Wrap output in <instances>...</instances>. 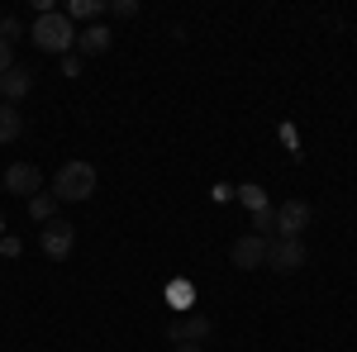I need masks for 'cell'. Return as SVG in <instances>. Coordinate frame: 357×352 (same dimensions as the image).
Returning <instances> with one entry per match:
<instances>
[{
	"label": "cell",
	"instance_id": "1",
	"mask_svg": "<svg viewBox=\"0 0 357 352\" xmlns=\"http://www.w3.org/2000/svg\"><path fill=\"white\" fill-rule=\"evenodd\" d=\"M29 43H33L38 53L67 57L72 48H77V24H72L67 15L48 10V15H38V20H33V29H29Z\"/></svg>",
	"mask_w": 357,
	"mask_h": 352
},
{
	"label": "cell",
	"instance_id": "2",
	"mask_svg": "<svg viewBox=\"0 0 357 352\" xmlns=\"http://www.w3.org/2000/svg\"><path fill=\"white\" fill-rule=\"evenodd\" d=\"M96 195V167L91 162H67L53 176V200H67V205H82Z\"/></svg>",
	"mask_w": 357,
	"mask_h": 352
},
{
	"label": "cell",
	"instance_id": "3",
	"mask_svg": "<svg viewBox=\"0 0 357 352\" xmlns=\"http://www.w3.org/2000/svg\"><path fill=\"white\" fill-rule=\"evenodd\" d=\"M38 247H43V257H53V262H67V257H72V247H77V229H72L67 219H53V224H43V234H38Z\"/></svg>",
	"mask_w": 357,
	"mask_h": 352
},
{
	"label": "cell",
	"instance_id": "4",
	"mask_svg": "<svg viewBox=\"0 0 357 352\" xmlns=\"http://www.w3.org/2000/svg\"><path fill=\"white\" fill-rule=\"evenodd\" d=\"M267 267H272L276 276L301 271L305 267V243L301 238H272V247H267Z\"/></svg>",
	"mask_w": 357,
	"mask_h": 352
},
{
	"label": "cell",
	"instance_id": "5",
	"mask_svg": "<svg viewBox=\"0 0 357 352\" xmlns=\"http://www.w3.org/2000/svg\"><path fill=\"white\" fill-rule=\"evenodd\" d=\"M267 247H272V238L243 234V238H234L229 257H234V267H238V271H257V267H267Z\"/></svg>",
	"mask_w": 357,
	"mask_h": 352
},
{
	"label": "cell",
	"instance_id": "6",
	"mask_svg": "<svg viewBox=\"0 0 357 352\" xmlns=\"http://www.w3.org/2000/svg\"><path fill=\"white\" fill-rule=\"evenodd\" d=\"M305 224H310V205H305V200L276 205V238H301Z\"/></svg>",
	"mask_w": 357,
	"mask_h": 352
},
{
	"label": "cell",
	"instance_id": "7",
	"mask_svg": "<svg viewBox=\"0 0 357 352\" xmlns=\"http://www.w3.org/2000/svg\"><path fill=\"white\" fill-rule=\"evenodd\" d=\"M5 190H15V195L33 200V195L43 190V176H38V167H33V162H15L10 171H5Z\"/></svg>",
	"mask_w": 357,
	"mask_h": 352
},
{
	"label": "cell",
	"instance_id": "8",
	"mask_svg": "<svg viewBox=\"0 0 357 352\" xmlns=\"http://www.w3.org/2000/svg\"><path fill=\"white\" fill-rule=\"evenodd\" d=\"M110 43H114V33L105 24H86L82 33H77V48H82L86 57H100V53H110Z\"/></svg>",
	"mask_w": 357,
	"mask_h": 352
},
{
	"label": "cell",
	"instance_id": "9",
	"mask_svg": "<svg viewBox=\"0 0 357 352\" xmlns=\"http://www.w3.org/2000/svg\"><path fill=\"white\" fill-rule=\"evenodd\" d=\"M210 328H215V324H210L205 314H191V319H176L167 333H172L176 343H205V338H210Z\"/></svg>",
	"mask_w": 357,
	"mask_h": 352
},
{
	"label": "cell",
	"instance_id": "10",
	"mask_svg": "<svg viewBox=\"0 0 357 352\" xmlns=\"http://www.w3.org/2000/svg\"><path fill=\"white\" fill-rule=\"evenodd\" d=\"M29 72L24 67H10V72H5V77H0V95H5V105H15V100H24L29 95Z\"/></svg>",
	"mask_w": 357,
	"mask_h": 352
},
{
	"label": "cell",
	"instance_id": "11",
	"mask_svg": "<svg viewBox=\"0 0 357 352\" xmlns=\"http://www.w3.org/2000/svg\"><path fill=\"white\" fill-rule=\"evenodd\" d=\"M29 219H33V224H53V219H57V200H53V190H38V195L29 200Z\"/></svg>",
	"mask_w": 357,
	"mask_h": 352
},
{
	"label": "cell",
	"instance_id": "12",
	"mask_svg": "<svg viewBox=\"0 0 357 352\" xmlns=\"http://www.w3.org/2000/svg\"><path fill=\"white\" fill-rule=\"evenodd\" d=\"M20 134H24V119H20V109H15V105H0V143H15Z\"/></svg>",
	"mask_w": 357,
	"mask_h": 352
},
{
	"label": "cell",
	"instance_id": "13",
	"mask_svg": "<svg viewBox=\"0 0 357 352\" xmlns=\"http://www.w3.org/2000/svg\"><path fill=\"white\" fill-rule=\"evenodd\" d=\"M62 15H67L72 24H77V20H100V15H105V0H72Z\"/></svg>",
	"mask_w": 357,
	"mask_h": 352
},
{
	"label": "cell",
	"instance_id": "14",
	"mask_svg": "<svg viewBox=\"0 0 357 352\" xmlns=\"http://www.w3.org/2000/svg\"><path fill=\"white\" fill-rule=\"evenodd\" d=\"M252 229H257V238H276V210H272V205L252 215Z\"/></svg>",
	"mask_w": 357,
	"mask_h": 352
},
{
	"label": "cell",
	"instance_id": "15",
	"mask_svg": "<svg viewBox=\"0 0 357 352\" xmlns=\"http://www.w3.org/2000/svg\"><path fill=\"white\" fill-rule=\"evenodd\" d=\"M238 195H243V205L257 215V210H267V190L262 186H238Z\"/></svg>",
	"mask_w": 357,
	"mask_h": 352
},
{
	"label": "cell",
	"instance_id": "16",
	"mask_svg": "<svg viewBox=\"0 0 357 352\" xmlns=\"http://www.w3.org/2000/svg\"><path fill=\"white\" fill-rule=\"evenodd\" d=\"M20 33H24V29H20V20H15V15H0V43H15Z\"/></svg>",
	"mask_w": 357,
	"mask_h": 352
},
{
	"label": "cell",
	"instance_id": "17",
	"mask_svg": "<svg viewBox=\"0 0 357 352\" xmlns=\"http://www.w3.org/2000/svg\"><path fill=\"white\" fill-rule=\"evenodd\" d=\"M105 10H110L114 20H134V15H138V0H110Z\"/></svg>",
	"mask_w": 357,
	"mask_h": 352
},
{
	"label": "cell",
	"instance_id": "18",
	"mask_svg": "<svg viewBox=\"0 0 357 352\" xmlns=\"http://www.w3.org/2000/svg\"><path fill=\"white\" fill-rule=\"evenodd\" d=\"M62 77H72V82L82 77V57H77V53H67V57H62Z\"/></svg>",
	"mask_w": 357,
	"mask_h": 352
},
{
	"label": "cell",
	"instance_id": "19",
	"mask_svg": "<svg viewBox=\"0 0 357 352\" xmlns=\"http://www.w3.org/2000/svg\"><path fill=\"white\" fill-rule=\"evenodd\" d=\"M10 67H15V48H10V43H0V77H5Z\"/></svg>",
	"mask_w": 357,
	"mask_h": 352
},
{
	"label": "cell",
	"instance_id": "20",
	"mask_svg": "<svg viewBox=\"0 0 357 352\" xmlns=\"http://www.w3.org/2000/svg\"><path fill=\"white\" fill-rule=\"evenodd\" d=\"M0 252H5V257H20L24 243H20V238H0Z\"/></svg>",
	"mask_w": 357,
	"mask_h": 352
},
{
	"label": "cell",
	"instance_id": "21",
	"mask_svg": "<svg viewBox=\"0 0 357 352\" xmlns=\"http://www.w3.org/2000/svg\"><path fill=\"white\" fill-rule=\"evenodd\" d=\"M176 352H205L200 343H176Z\"/></svg>",
	"mask_w": 357,
	"mask_h": 352
}]
</instances>
